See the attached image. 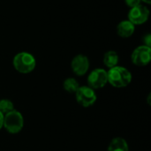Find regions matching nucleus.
<instances>
[{
  "instance_id": "obj_1",
  "label": "nucleus",
  "mask_w": 151,
  "mask_h": 151,
  "mask_svg": "<svg viewBox=\"0 0 151 151\" xmlns=\"http://www.w3.org/2000/svg\"><path fill=\"white\" fill-rule=\"evenodd\" d=\"M108 82L114 88L127 87L132 81V73L123 66H114L107 72Z\"/></svg>"
},
{
  "instance_id": "obj_2",
  "label": "nucleus",
  "mask_w": 151,
  "mask_h": 151,
  "mask_svg": "<svg viewBox=\"0 0 151 151\" xmlns=\"http://www.w3.org/2000/svg\"><path fill=\"white\" fill-rule=\"evenodd\" d=\"M13 67L20 73H29L34 71L36 61L34 56L28 52H19L13 58Z\"/></svg>"
},
{
  "instance_id": "obj_3",
  "label": "nucleus",
  "mask_w": 151,
  "mask_h": 151,
  "mask_svg": "<svg viewBox=\"0 0 151 151\" xmlns=\"http://www.w3.org/2000/svg\"><path fill=\"white\" fill-rule=\"evenodd\" d=\"M24 127V119L22 114L17 110H13L7 114L4 115V129L12 134H16L19 133Z\"/></svg>"
},
{
  "instance_id": "obj_4",
  "label": "nucleus",
  "mask_w": 151,
  "mask_h": 151,
  "mask_svg": "<svg viewBox=\"0 0 151 151\" xmlns=\"http://www.w3.org/2000/svg\"><path fill=\"white\" fill-rule=\"evenodd\" d=\"M75 98L77 103L82 107H90L97 100L96 91L88 86H80L75 92Z\"/></svg>"
},
{
  "instance_id": "obj_5",
  "label": "nucleus",
  "mask_w": 151,
  "mask_h": 151,
  "mask_svg": "<svg viewBox=\"0 0 151 151\" xmlns=\"http://www.w3.org/2000/svg\"><path fill=\"white\" fill-rule=\"evenodd\" d=\"M108 83L107 71L102 68L93 70L88 76V86L94 90L104 88Z\"/></svg>"
},
{
  "instance_id": "obj_6",
  "label": "nucleus",
  "mask_w": 151,
  "mask_h": 151,
  "mask_svg": "<svg viewBox=\"0 0 151 151\" xmlns=\"http://www.w3.org/2000/svg\"><path fill=\"white\" fill-rule=\"evenodd\" d=\"M131 59L134 65L137 66H145L151 60V49L146 45H141L134 49Z\"/></svg>"
},
{
  "instance_id": "obj_7",
  "label": "nucleus",
  "mask_w": 151,
  "mask_h": 151,
  "mask_svg": "<svg viewBox=\"0 0 151 151\" xmlns=\"http://www.w3.org/2000/svg\"><path fill=\"white\" fill-rule=\"evenodd\" d=\"M150 17V10L142 4L130 9L128 12V20L134 25H142L145 23Z\"/></svg>"
},
{
  "instance_id": "obj_8",
  "label": "nucleus",
  "mask_w": 151,
  "mask_h": 151,
  "mask_svg": "<svg viewBox=\"0 0 151 151\" xmlns=\"http://www.w3.org/2000/svg\"><path fill=\"white\" fill-rule=\"evenodd\" d=\"M72 71L78 76L85 75L89 69V60L88 57L82 54L75 56L71 62Z\"/></svg>"
},
{
  "instance_id": "obj_9",
  "label": "nucleus",
  "mask_w": 151,
  "mask_h": 151,
  "mask_svg": "<svg viewBox=\"0 0 151 151\" xmlns=\"http://www.w3.org/2000/svg\"><path fill=\"white\" fill-rule=\"evenodd\" d=\"M134 32V25L128 19L122 20L117 27V33L120 37L127 38L130 37Z\"/></svg>"
},
{
  "instance_id": "obj_10",
  "label": "nucleus",
  "mask_w": 151,
  "mask_h": 151,
  "mask_svg": "<svg viewBox=\"0 0 151 151\" xmlns=\"http://www.w3.org/2000/svg\"><path fill=\"white\" fill-rule=\"evenodd\" d=\"M108 151H129L127 142L122 137L113 138L108 146Z\"/></svg>"
},
{
  "instance_id": "obj_11",
  "label": "nucleus",
  "mask_w": 151,
  "mask_h": 151,
  "mask_svg": "<svg viewBox=\"0 0 151 151\" xmlns=\"http://www.w3.org/2000/svg\"><path fill=\"white\" fill-rule=\"evenodd\" d=\"M119 63V55L116 51L109 50L104 56V64L110 69L117 66Z\"/></svg>"
},
{
  "instance_id": "obj_12",
  "label": "nucleus",
  "mask_w": 151,
  "mask_h": 151,
  "mask_svg": "<svg viewBox=\"0 0 151 151\" xmlns=\"http://www.w3.org/2000/svg\"><path fill=\"white\" fill-rule=\"evenodd\" d=\"M63 88L64 89L71 94H75V92L80 88V84L74 78H67L63 82Z\"/></svg>"
},
{
  "instance_id": "obj_13",
  "label": "nucleus",
  "mask_w": 151,
  "mask_h": 151,
  "mask_svg": "<svg viewBox=\"0 0 151 151\" xmlns=\"http://www.w3.org/2000/svg\"><path fill=\"white\" fill-rule=\"evenodd\" d=\"M15 110L13 103L9 99H1L0 100V112L4 115L7 114L8 112Z\"/></svg>"
},
{
  "instance_id": "obj_14",
  "label": "nucleus",
  "mask_w": 151,
  "mask_h": 151,
  "mask_svg": "<svg viewBox=\"0 0 151 151\" xmlns=\"http://www.w3.org/2000/svg\"><path fill=\"white\" fill-rule=\"evenodd\" d=\"M126 4L130 8H133L136 5L141 4V0H126Z\"/></svg>"
},
{
  "instance_id": "obj_15",
  "label": "nucleus",
  "mask_w": 151,
  "mask_h": 151,
  "mask_svg": "<svg viewBox=\"0 0 151 151\" xmlns=\"http://www.w3.org/2000/svg\"><path fill=\"white\" fill-rule=\"evenodd\" d=\"M143 41H144V45L148 46V47H150L151 46V35L150 34H147L144 38H143Z\"/></svg>"
},
{
  "instance_id": "obj_16",
  "label": "nucleus",
  "mask_w": 151,
  "mask_h": 151,
  "mask_svg": "<svg viewBox=\"0 0 151 151\" xmlns=\"http://www.w3.org/2000/svg\"><path fill=\"white\" fill-rule=\"evenodd\" d=\"M4 127V114L0 112V130Z\"/></svg>"
},
{
  "instance_id": "obj_17",
  "label": "nucleus",
  "mask_w": 151,
  "mask_h": 151,
  "mask_svg": "<svg viewBox=\"0 0 151 151\" xmlns=\"http://www.w3.org/2000/svg\"><path fill=\"white\" fill-rule=\"evenodd\" d=\"M141 1H143L146 4H150L151 3V0H141Z\"/></svg>"
}]
</instances>
